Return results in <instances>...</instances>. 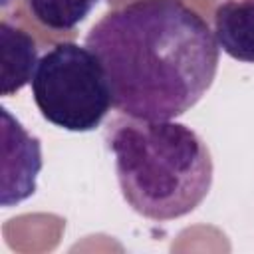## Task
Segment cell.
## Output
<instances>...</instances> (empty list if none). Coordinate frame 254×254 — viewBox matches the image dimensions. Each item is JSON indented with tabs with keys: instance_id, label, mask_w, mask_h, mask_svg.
Returning <instances> with one entry per match:
<instances>
[{
	"instance_id": "1",
	"label": "cell",
	"mask_w": 254,
	"mask_h": 254,
	"mask_svg": "<svg viewBox=\"0 0 254 254\" xmlns=\"http://www.w3.org/2000/svg\"><path fill=\"white\" fill-rule=\"evenodd\" d=\"M105 71L113 107L165 121L187 113L212 85L218 42L183 0H133L107 12L85 36Z\"/></svg>"
},
{
	"instance_id": "2",
	"label": "cell",
	"mask_w": 254,
	"mask_h": 254,
	"mask_svg": "<svg viewBox=\"0 0 254 254\" xmlns=\"http://www.w3.org/2000/svg\"><path fill=\"white\" fill-rule=\"evenodd\" d=\"M127 204L145 218L173 220L192 212L212 185V157L190 127L165 119L117 117L105 131Z\"/></svg>"
},
{
	"instance_id": "3",
	"label": "cell",
	"mask_w": 254,
	"mask_h": 254,
	"mask_svg": "<svg viewBox=\"0 0 254 254\" xmlns=\"http://www.w3.org/2000/svg\"><path fill=\"white\" fill-rule=\"evenodd\" d=\"M30 83L42 117L65 131L97 129L113 105L101 62L75 42L50 48L38 60Z\"/></svg>"
},
{
	"instance_id": "4",
	"label": "cell",
	"mask_w": 254,
	"mask_h": 254,
	"mask_svg": "<svg viewBox=\"0 0 254 254\" xmlns=\"http://www.w3.org/2000/svg\"><path fill=\"white\" fill-rule=\"evenodd\" d=\"M4 119V190L2 204L22 202L36 190V177L42 169L40 139L32 137L18 119L2 107Z\"/></svg>"
},
{
	"instance_id": "5",
	"label": "cell",
	"mask_w": 254,
	"mask_h": 254,
	"mask_svg": "<svg viewBox=\"0 0 254 254\" xmlns=\"http://www.w3.org/2000/svg\"><path fill=\"white\" fill-rule=\"evenodd\" d=\"M214 38L224 54L254 64V0H224L214 10Z\"/></svg>"
},
{
	"instance_id": "6",
	"label": "cell",
	"mask_w": 254,
	"mask_h": 254,
	"mask_svg": "<svg viewBox=\"0 0 254 254\" xmlns=\"http://www.w3.org/2000/svg\"><path fill=\"white\" fill-rule=\"evenodd\" d=\"M0 46H2V69H0V93L12 95L20 91L38 65V48L34 38L14 28L10 22H0Z\"/></svg>"
},
{
	"instance_id": "7",
	"label": "cell",
	"mask_w": 254,
	"mask_h": 254,
	"mask_svg": "<svg viewBox=\"0 0 254 254\" xmlns=\"http://www.w3.org/2000/svg\"><path fill=\"white\" fill-rule=\"evenodd\" d=\"M99 0H26L32 16L46 28L64 32L83 22Z\"/></svg>"
}]
</instances>
